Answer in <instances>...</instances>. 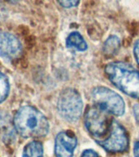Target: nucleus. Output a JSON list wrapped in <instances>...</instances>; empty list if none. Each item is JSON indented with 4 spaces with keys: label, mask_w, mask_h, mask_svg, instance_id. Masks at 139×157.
<instances>
[{
    "label": "nucleus",
    "mask_w": 139,
    "mask_h": 157,
    "mask_svg": "<svg viewBox=\"0 0 139 157\" xmlns=\"http://www.w3.org/2000/svg\"><path fill=\"white\" fill-rule=\"evenodd\" d=\"M15 129L24 138H41L49 132V122L42 113L31 105L17 110L13 119Z\"/></svg>",
    "instance_id": "f257e3e1"
},
{
    "label": "nucleus",
    "mask_w": 139,
    "mask_h": 157,
    "mask_svg": "<svg viewBox=\"0 0 139 157\" xmlns=\"http://www.w3.org/2000/svg\"><path fill=\"white\" fill-rule=\"evenodd\" d=\"M105 74L119 90L139 99V71L124 62H111L105 67Z\"/></svg>",
    "instance_id": "f03ea898"
},
{
    "label": "nucleus",
    "mask_w": 139,
    "mask_h": 157,
    "mask_svg": "<svg viewBox=\"0 0 139 157\" xmlns=\"http://www.w3.org/2000/svg\"><path fill=\"white\" fill-rule=\"evenodd\" d=\"M110 113L98 105L87 108L85 113V126L90 136L98 142L103 139L109 132L112 120Z\"/></svg>",
    "instance_id": "7ed1b4c3"
},
{
    "label": "nucleus",
    "mask_w": 139,
    "mask_h": 157,
    "mask_svg": "<svg viewBox=\"0 0 139 157\" xmlns=\"http://www.w3.org/2000/svg\"><path fill=\"white\" fill-rule=\"evenodd\" d=\"M59 114L68 122H77L81 116L83 102L80 93L74 88L63 89L59 96Z\"/></svg>",
    "instance_id": "20e7f679"
},
{
    "label": "nucleus",
    "mask_w": 139,
    "mask_h": 157,
    "mask_svg": "<svg viewBox=\"0 0 139 157\" xmlns=\"http://www.w3.org/2000/svg\"><path fill=\"white\" fill-rule=\"evenodd\" d=\"M91 98L95 105H99L112 115L120 116L124 115L125 104L123 98L114 91L103 86L93 88Z\"/></svg>",
    "instance_id": "39448f33"
},
{
    "label": "nucleus",
    "mask_w": 139,
    "mask_h": 157,
    "mask_svg": "<svg viewBox=\"0 0 139 157\" xmlns=\"http://www.w3.org/2000/svg\"><path fill=\"white\" fill-rule=\"evenodd\" d=\"M96 142L107 152L119 153L128 149L129 140L126 129L119 123L112 120L107 136Z\"/></svg>",
    "instance_id": "423d86ee"
},
{
    "label": "nucleus",
    "mask_w": 139,
    "mask_h": 157,
    "mask_svg": "<svg viewBox=\"0 0 139 157\" xmlns=\"http://www.w3.org/2000/svg\"><path fill=\"white\" fill-rule=\"evenodd\" d=\"M77 145V139L70 131L59 132L55 141V154L56 157H73Z\"/></svg>",
    "instance_id": "0eeeda50"
},
{
    "label": "nucleus",
    "mask_w": 139,
    "mask_h": 157,
    "mask_svg": "<svg viewBox=\"0 0 139 157\" xmlns=\"http://www.w3.org/2000/svg\"><path fill=\"white\" fill-rule=\"evenodd\" d=\"M22 46L14 34L0 32V56L7 60H13L20 55Z\"/></svg>",
    "instance_id": "6e6552de"
},
{
    "label": "nucleus",
    "mask_w": 139,
    "mask_h": 157,
    "mask_svg": "<svg viewBox=\"0 0 139 157\" xmlns=\"http://www.w3.org/2000/svg\"><path fill=\"white\" fill-rule=\"evenodd\" d=\"M66 46L68 48H74L78 51L84 52L88 48L86 42L82 35L78 32H72L66 39Z\"/></svg>",
    "instance_id": "1a4fd4ad"
},
{
    "label": "nucleus",
    "mask_w": 139,
    "mask_h": 157,
    "mask_svg": "<svg viewBox=\"0 0 139 157\" xmlns=\"http://www.w3.org/2000/svg\"><path fill=\"white\" fill-rule=\"evenodd\" d=\"M120 48V40L116 35H111L107 39L103 44V53L107 56L116 55Z\"/></svg>",
    "instance_id": "9d476101"
},
{
    "label": "nucleus",
    "mask_w": 139,
    "mask_h": 157,
    "mask_svg": "<svg viewBox=\"0 0 139 157\" xmlns=\"http://www.w3.org/2000/svg\"><path fill=\"white\" fill-rule=\"evenodd\" d=\"M22 157H43V146L38 141H33L24 147Z\"/></svg>",
    "instance_id": "9b49d317"
},
{
    "label": "nucleus",
    "mask_w": 139,
    "mask_h": 157,
    "mask_svg": "<svg viewBox=\"0 0 139 157\" xmlns=\"http://www.w3.org/2000/svg\"><path fill=\"white\" fill-rule=\"evenodd\" d=\"M10 92V83L8 78L0 71V103L3 102L8 97Z\"/></svg>",
    "instance_id": "f8f14e48"
},
{
    "label": "nucleus",
    "mask_w": 139,
    "mask_h": 157,
    "mask_svg": "<svg viewBox=\"0 0 139 157\" xmlns=\"http://www.w3.org/2000/svg\"><path fill=\"white\" fill-rule=\"evenodd\" d=\"M59 3L65 8H71L77 6L80 0H57Z\"/></svg>",
    "instance_id": "ddd939ff"
},
{
    "label": "nucleus",
    "mask_w": 139,
    "mask_h": 157,
    "mask_svg": "<svg viewBox=\"0 0 139 157\" xmlns=\"http://www.w3.org/2000/svg\"><path fill=\"white\" fill-rule=\"evenodd\" d=\"M80 157H99V155L98 154L96 151H94V150L87 149L85 150V151L82 152V154H81Z\"/></svg>",
    "instance_id": "4468645a"
},
{
    "label": "nucleus",
    "mask_w": 139,
    "mask_h": 157,
    "mask_svg": "<svg viewBox=\"0 0 139 157\" xmlns=\"http://www.w3.org/2000/svg\"><path fill=\"white\" fill-rule=\"evenodd\" d=\"M134 55L135 59H136L137 62L139 65V39H137V40L134 43Z\"/></svg>",
    "instance_id": "2eb2a0df"
},
{
    "label": "nucleus",
    "mask_w": 139,
    "mask_h": 157,
    "mask_svg": "<svg viewBox=\"0 0 139 157\" xmlns=\"http://www.w3.org/2000/svg\"><path fill=\"white\" fill-rule=\"evenodd\" d=\"M133 110H134V115L135 117V120L139 125V104L134 105Z\"/></svg>",
    "instance_id": "dca6fc26"
},
{
    "label": "nucleus",
    "mask_w": 139,
    "mask_h": 157,
    "mask_svg": "<svg viewBox=\"0 0 139 157\" xmlns=\"http://www.w3.org/2000/svg\"><path fill=\"white\" fill-rule=\"evenodd\" d=\"M134 154L135 157H139V138L136 141L134 147Z\"/></svg>",
    "instance_id": "f3484780"
}]
</instances>
